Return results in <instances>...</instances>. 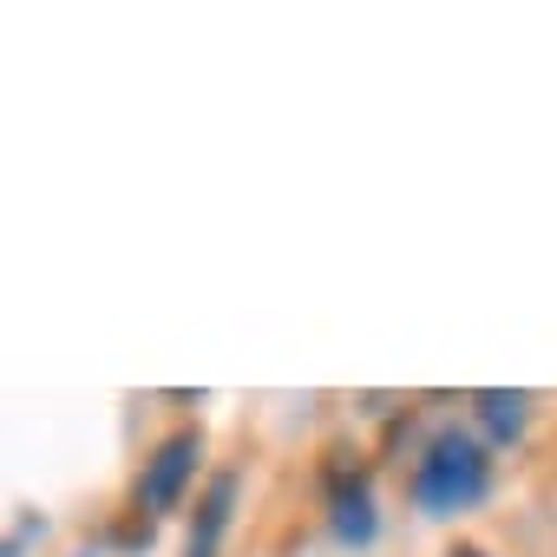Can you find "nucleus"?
<instances>
[{
  "label": "nucleus",
  "mask_w": 557,
  "mask_h": 557,
  "mask_svg": "<svg viewBox=\"0 0 557 557\" xmlns=\"http://www.w3.org/2000/svg\"><path fill=\"white\" fill-rule=\"evenodd\" d=\"M230 511H236V472H216L210 492L197 498V518H190L184 557H216V550H223V531H230Z\"/></svg>",
  "instance_id": "7ed1b4c3"
},
{
  "label": "nucleus",
  "mask_w": 557,
  "mask_h": 557,
  "mask_svg": "<svg viewBox=\"0 0 557 557\" xmlns=\"http://www.w3.org/2000/svg\"><path fill=\"white\" fill-rule=\"evenodd\" d=\"M329 524H335V537H342V544H374L381 518H374V498H368V485H355V492L342 485V492H335V518H329Z\"/></svg>",
  "instance_id": "20e7f679"
},
{
  "label": "nucleus",
  "mask_w": 557,
  "mask_h": 557,
  "mask_svg": "<svg viewBox=\"0 0 557 557\" xmlns=\"http://www.w3.org/2000/svg\"><path fill=\"white\" fill-rule=\"evenodd\" d=\"M524 407H531L524 394H498V387L492 394H472V413H479V426L492 440H518L524 433Z\"/></svg>",
  "instance_id": "39448f33"
},
{
  "label": "nucleus",
  "mask_w": 557,
  "mask_h": 557,
  "mask_svg": "<svg viewBox=\"0 0 557 557\" xmlns=\"http://www.w3.org/2000/svg\"><path fill=\"white\" fill-rule=\"evenodd\" d=\"M485 492H492V459H485V446H479L472 433H459V426L433 433L426 453H420V466H413V505H420L426 518H459V511H472Z\"/></svg>",
  "instance_id": "f257e3e1"
},
{
  "label": "nucleus",
  "mask_w": 557,
  "mask_h": 557,
  "mask_svg": "<svg viewBox=\"0 0 557 557\" xmlns=\"http://www.w3.org/2000/svg\"><path fill=\"white\" fill-rule=\"evenodd\" d=\"M197 459H203V440L197 433H171L138 472V511H171L184 498V485L197 479Z\"/></svg>",
  "instance_id": "f03ea898"
},
{
  "label": "nucleus",
  "mask_w": 557,
  "mask_h": 557,
  "mask_svg": "<svg viewBox=\"0 0 557 557\" xmlns=\"http://www.w3.org/2000/svg\"><path fill=\"white\" fill-rule=\"evenodd\" d=\"M453 557H485V550H479V544H459V550H453Z\"/></svg>",
  "instance_id": "423d86ee"
}]
</instances>
